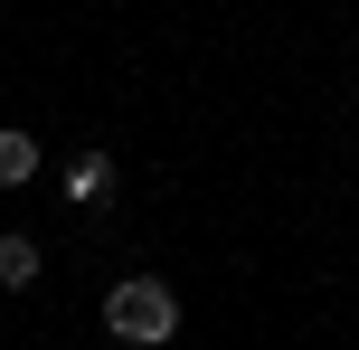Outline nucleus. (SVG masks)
<instances>
[{
    "instance_id": "f257e3e1",
    "label": "nucleus",
    "mask_w": 359,
    "mask_h": 350,
    "mask_svg": "<svg viewBox=\"0 0 359 350\" xmlns=\"http://www.w3.org/2000/svg\"><path fill=\"white\" fill-rule=\"evenodd\" d=\"M104 332L133 341V350H161V341L180 332V294H170L161 275H123V284L104 294Z\"/></svg>"
},
{
    "instance_id": "f03ea898",
    "label": "nucleus",
    "mask_w": 359,
    "mask_h": 350,
    "mask_svg": "<svg viewBox=\"0 0 359 350\" xmlns=\"http://www.w3.org/2000/svg\"><path fill=\"white\" fill-rule=\"evenodd\" d=\"M57 189H67V208H114V189H123V170H114V152H76Z\"/></svg>"
},
{
    "instance_id": "7ed1b4c3",
    "label": "nucleus",
    "mask_w": 359,
    "mask_h": 350,
    "mask_svg": "<svg viewBox=\"0 0 359 350\" xmlns=\"http://www.w3.org/2000/svg\"><path fill=\"white\" fill-rule=\"evenodd\" d=\"M48 275V256H38L29 227H0V294H29V284Z\"/></svg>"
},
{
    "instance_id": "20e7f679",
    "label": "nucleus",
    "mask_w": 359,
    "mask_h": 350,
    "mask_svg": "<svg viewBox=\"0 0 359 350\" xmlns=\"http://www.w3.org/2000/svg\"><path fill=\"white\" fill-rule=\"evenodd\" d=\"M29 180H38V133L0 123V189H29Z\"/></svg>"
}]
</instances>
